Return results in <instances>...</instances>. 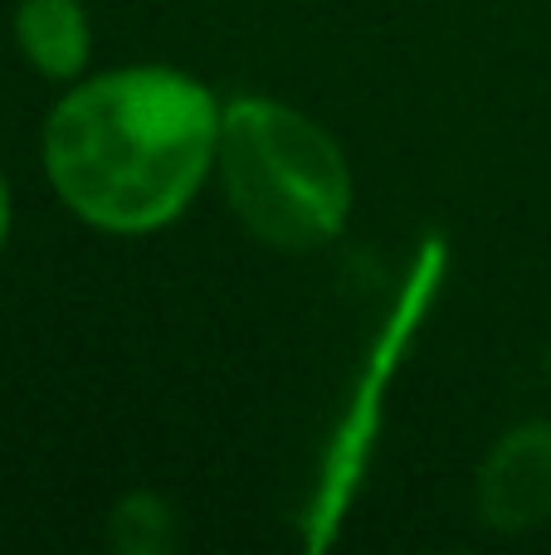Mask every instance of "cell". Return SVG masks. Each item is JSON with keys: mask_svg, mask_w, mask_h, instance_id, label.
<instances>
[{"mask_svg": "<svg viewBox=\"0 0 551 555\" xmlns=\"http://www.w3.org/2000/svg\"><path fill=\"white\" fill-rule=\"evenodd\" d=\"M547 371H551V356H547Z\"/></svg>", "mask_w": 551, "mask_h": 555, "instance_id": "obj_8", "label": "cell"}, {"mask_svg": "<svg viewBox=\"0 0 551 555\" xmlns=\"http://www.w3.org/2000/svg\"><path fill=\"white\" fill-rule=\"evenodd\" d=\"M230 210L273 249H318L337 240L351 210V171L342 146L312 117L269 98L220 107L215 146Z\"/></svg>", "mask_w": 551, "mask_h": 555, "instance_id": "obj_2", "label": "cell"}, {"mask_svg": "<svg viewBox=\"0 0 551 555\" xmlns=\"http://www.w3.org/2000/svg\"><path fill=\"white\" fill-rule=\"evenodd\" d=\"M220 146V103L176 68L88 78L44 122L59 201L107 234H152L201 191Z\"/></svg>", "mask_w": 551, "mask_h": 555, "instance_id": "obj_1", "label": "cell"}, {"mask_svg": "<svg viewBox=\"0 0 551 555\" xmlns=\"http://www.w3.org/2000/svg\"><path fill=\"white\" fill-rule=\"evenodd\" d=\"M478 512L508 537L551 517V424H523L498 439L478 473Z\"/></svg>", "mask_w": 551, "mask_h": 555, "instance_id": "obj_4", "label": "cell"}, {"mask_svg": "<svg viewBox=\"0 0 551 555\" xmlns=\"http://www.w3.org/2000/svg\"><path fill=\"white\" fill-rule=\"evenodd\" d=\"M445 269H449L445 240H439V234H425L415 259H410V269H406V283H400L396 302H390V312L381 317V332L371 336L367 361H361L357 385H351V395H347V410H342L337 429H332L328 449H322L318 482H312L308 507H303V517H298L303 546L308 551H328L332 541H337L342 521H347L351 502H357L361 478H367V468H371V453H376V434H381V424H386L390 380H396L406 351L415 346L420 326H425L430 312H435Z\"/></svg>", "mask_w": 551, "mask_h": 555, "instance_id": "obj_3", "label": "cell"}, {"mask_svg": "<svg viewBox=\"0 0 551 555\" xmlns=\"http://www.w3.org/2000/svg\"><path fill=\"white\" fill-rule=\"evenodd\" d=\"M15 44L44 78H78L88 64V15L78 0H20Z\"/></svg>", "mask_w": 551, "mask_h": 555, "instance_id": "obj_5", "label": "cell"}, {"mask_svg": "<svg viewBox=\"0 0 551 555\" xmlns=\"http://www.w3.org/2000/svg\"><path fill=\"white\" fill-rule=\"evenodd\" d=\"M176 541H181V521L171 502L156 492H132L107 517V546L123 555H166L176 551Z\"/></svg>", "mask_w": 551, "mask_h": 555, "instance_id": "obj_6", "label": "cell"}, {"mask_svg": "<svg viewBox=\"0 0 551 555\" xmlns=\"http://www.w3.org/2000/svg\"><path fill=\"white\" fill-rule=\"evenodd\" d=\"M5 234H10V185L0 176V249H5Z\"/></svg>", "mask_w": 551, "mask_h": 555, "instance_id": "obj_7", "label": "cell"}]
</instances>
